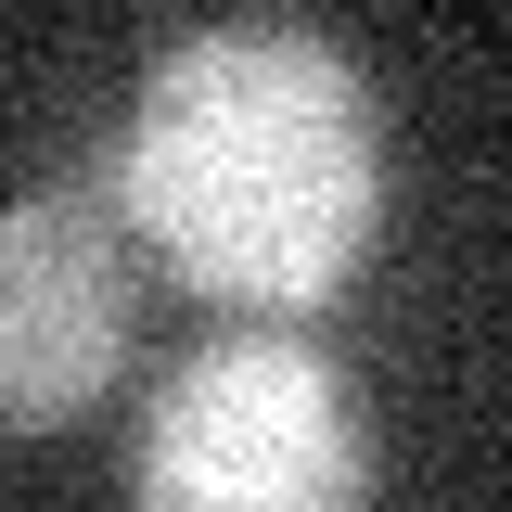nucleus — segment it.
<instances>
[{
  "instance_id": "nucleus-2",
  "label": "nucleus",
  "mask_w": 512,
  "mask_h": 512,
  "mask_svg": "<svg viewBox=\"0 0 512 512\" xmlns=\"http://www.w3.org/2000/svg\"><path fill=\"white\" fill-rule=\"evenodd\" d=\"M141 512H372V423L295 333L192 346L141 423Z\"/></svg>"
},
{
  "instance_id": "nucleus-3",
  "label": "nucleus",
  "mask_w": 512,
  "mask_h": 512,
  "mask_svg": "<svg viewBox=\"0 0 512 512\" xmlns=\"http://www.w3.org/2000/svg\"><path fill=\"white\" fill-rule=\"evenodd\" d=\"M141 269L116 180H52L0 205V436H52L128 372Z\"/></svg>"
},
{
  "instance_id": "nucleus-1",
  "label": "nucleus",
  "mask_w": 512,
  "mask_h": 512,
  "mask_svg": "<svg viewBox=\"0 0 512 512\" xmlns=\"http://www.w3.org/2000/svg\"><path fill=\"white\" fill-rule=\"evenodd\" d=\"M128 231L231 308H320L384 231L372 77L308 26H205L154 64L116 154Z\"/></svg>"
}]
</instances>
